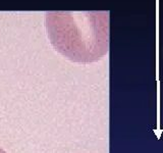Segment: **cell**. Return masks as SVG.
Segmentation results:
<instances>
[{"label": "cell", "mask_w": 163, "mask_h": 153, "mask_svg": "<svg viewBox=\"0 0 163 153\" xmlns=\"http://www.w3.org/2000/svg\"><path fill=\"white\" fill-rule=\"evenodd\" d=\"M0 153H6L4 150H3V149L2 148H0Z\"/></svg>", "instance_id": "1"}]
</instances>
